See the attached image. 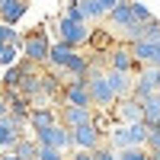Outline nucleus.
Here are the masks:
<instances>
[{
    "mask_svg": "<svg viewBox=\"0 0 160 160\" xmlns=\"http://www.w3.org/2000/svg\"><path fill=\"white\" fill-rule=\"evenodd\" d=\"M144 138H148V125L144 122H131V125H112L106 141H109L112 151L122 148H144Z\"/></svg>",
    "mask_w": 160,
    "mask_h": 160,
    "instance_id": "nucleus-1",
    "label": "nucleus"
},
{
    "mask_svg": "<svg viewBox=\"0 0 160 160\" xmlns=\"http://www.w3.org/2000/svg\"><path fill=\"white\" fill-rule=\"evenodd\" d=\"M106 80H109V87H112V93H115V99L131 96V83H135V74H125V71H109V68H106Z\"/></svg>",
    "mask_w": 160,
    "mask_h": 160,
    "instance_id": "nucleus-16",
    "label": "nucleus"
},
{
    "mask_svg": "<svg viewBox=\"0 0 160 160\" xmlns=\"http://www.w3.org/2000/svg\"><path fill=\"white\" fill-rule=\"evenodd\" d=\"M87 90H90L93 109H106V112H109L115 106V93L109 87V80H106V71H90L87 74Z\"/></svg>",
    "mask_w": 160,
    "mask_h": 160,
    "instance_id": "nucleus-2",
    "label": "nucleus"
},
{
    "mask_svg": "<svg viewBox=\"0 0 160 160\" xmlns=\"http://www.w3.org/2000/svg\"><path fill=\"white\" fill-rule=\"evenodd\" d=\"M141 122L148 125V128L160 122V99L157 96H148V99L141 102Z\"/></svg>",
    "mask_w": 160,
    "mask_h": 160,
    "instance_id": "nucleus-20",
    "label": "nucleus"
},
{
    "mask_svg": "<svg viewBox=\"0 0 160 160\" xmlns=\"http://www.w3.org/2000/svg\"><path fill=\"white\" fill-rule=\"evenodd\" d=\"M118 3H128V0H118Z\"/></svg>",
    "mask_w": 160,
    "mask_h": 160,
    "instance_id": "nucleus-35",
    "label": "nucleus"
},
{
    "mask_svg": "<svg viewBox=\"0 0 160 160\" xmlns=\"http://www.w3.org/2000/svg\"><path fill=\"white\" fill-rule=\"evenodd\" d=\"M48 45H51V38H48L45 26H42V29L29 32V35H26L22 42H19V55H22L26 61L38 64V68H45V61H48Z\"/></svg>",
    "mask_w": 160,
    "mask_h": 160,
    "instance_id": "nucleus-3",
    "label": "nucleus"
},
{
    "mask_svg": "<svg viewBox=\"0 0 160 160\" xmlns=\"http://www.w3.org/2000/svg\"><path fill=\"white\" fill-rule=\"evenodd\" d=\"M58 42H68L71 48H80V45H87L90 42V22H74V19H58Z\"/></svg>",
    "mask_w": 160,
    "mask_h": 160,
    "instance_id": "nucleus-6",
    "label": "nucleus"
},
{
    "mask_svg": "<svg viewBox=\"0 0 160 160\" xmlns=\"http://www.w3.org/2000/svg\"><path fill=\"white\" fill-rule=\"evenodd\" d=\"M157 99H160V90H157Z\"/></svg>",
    "mask_w": 160,
    "mask_h": 160,
    "instance_id": "nucleus-36",
    "label": "nucleus"
},
{
    "mask_svg": "<svg viewBox=\"0 0 160 160\" xmlns=\"http://www.w3.org/2000/svg\"><path fill=\"white\" fill-rule=\"evenodd\" d=\"M106 68L109 71H125V74H135L141 64L135 61V55H131V48L125 42H115L109 51H106Z\"/></svg>",
    "mask_w": 160,
    "mask_h": 160,
    "instance_id": "nucleus-7",
    "label": "nucleus"
},
{
    "mask_svg": "<svg viewBox=\"0 0 160 160\" xmlns=\"http://www.w3.org/2000/svg\"><path fill=\"white\" fill-rule=\"evenodd\" d=\"M115 160H151V157H148L144 148H122L115 154Z\"/></svg>",
    "mask_w": 160,
    "mask_h": 160,
    "instance_id": "nucleus-24",
    "label": "nucleus"
},
{
    "mask_svg": "<svg viewBox=\"0 0 160 160\" xmlns=\"http://www.w3.org/2000/svg\"><path fill=\"white\" fill-rule=\"evenodd\" d=\"M61 16H64V19H74V22H87V19H83V10H80V3H68Z\"/></svg>",
    "mask_w": 160,
    "mask_h": 160,
    "instance_id": "nucleus-27",
    "label": "nucleus"
},
{
    "mask_svg": "<svg viewBox=\"0 0 160 160\" xmlns=\"http://www.w3.org/2000/svg\"><path fill=\"white\" fill-rule=\"evenodd\" d=\"M112 118L118 125H131V122H141V102L138 99H131V96H125V99H115V106H112Z\"/></svg>",
    "mask_w": 160,
    "mask_h": 160,
    "instance_id": "nucleus-12",
    "label": "nucleus"
},
{
    "mask_svg": "<svg viewBox=\"0 0 160 160\" xmlns=\"http://www.w3.org/2000/svg\"><path fill=\"white\" fill-rule=\"evenodd\" d=\"M58 122L64 128L87 125V122H93V106H61L58 109Z\"/></svg>",
    "mask_w": 160,
    "mask_h": 160,
    "instance_id": "nucleus-11",
    "label": "nucleus"
},
{
    "mask_svg": "<svg viewBox=\"0 0 160 160\" xmlns=\"http://www.w3.org/2000/svg\"><path fill=\"white\" fill-rule=\"evenodd\" d=\"M148 157L151 160H160V151H148Z\"/></svg>",
    "mask_w": 160,
    "mask_h": 160,
    "instance_id": "nucleus-34",
    "label": "nucleus"
},
{
    "mask_svg": "<svg viewBox=\"0 0 160 160\" xmlns=\"http://www.w3.org/2000/svg\"><path fill=\"white\" fill-rule=\"evenodd\" d=\"M96 3H99V10H102V19H106V13L118 7V0H96Z\"/></svg>",
    "mask_w": 160,
    "mask_h": 160,
    "instance_id": "nucleus-30",
    "label": "nucleus"
},
{
    "mask_svg": "<svg viewBox=\"0 0 160 160\" xmlns=\"http://www.w3.org/2000/svg\"><path fill=\"white\" fill-rule=\"evenodd\" d=\"M61 106H93L90 102V90H87V77L83 80H68V83H64Z\"/></svg>",
    "mask_w": 160,
    "mask_h": 160,
    "instance_id": "nucleus-10",
    "label": "nucleus"
},
{
    "mask_svg": "<svg viewBox=\"0 0 160 160\" xmlns=\"http://www.w3.org/2000/svg\"><path fill=\"white\" fill-rule=\"evenodd\" d=\"M144 151H160V128H148V138H144Z\"/></svg>",
    "mask_w": 160,
    "mask_h": 160,
    "instance_id": "nucleus-28",
    "label": "nucleus"
},
{
    "mask_svg": "<svg viewBox=\"0 0 160 160\" xmlns=\"http://www.w3.org/2000/svg\"><path fill=\"white\" fill-rule=\"evenodd\" d=\"M74 55H77V48H71L68 42H51V45H48V61H45V68H64Z\"/></svg>",
    "mask_w": 160,
    "mask_h": 160,
    "instance_id": "nucleus-18",
    "label": "nucleus"
},
{
    "mask_svg": "<svg viewBox=\"0 0 160 160\" xmlns=\"http://www.w3.org/2000/svg\"><path fill=\"white\" fill-rule=\"evenodd\" d=\"M35 160H64V151H58V148H42V144H38Z\"/></svg>",
    "mask_w": 160,
    "mask_h": 160,
    "instance_id": "nucleus-25",
    "label": "nucleus"
},
{
    "mask_svg": "<svg viewBox=\"0 0 160 160\" xmlns=\"http://www.w3.org/2000/svg\"><path fill=\"white\" fill-rule=\"evenodd\" d=\"M32 138H35V144H42V148H58V151H71V131L64 128L61 122L48 125V128H42V131H32Z\"/></svg>",
    "mask_w": 160,
    "mask_h": 160,
    "instance_id": "nucleus-8",
    "label": "nucleus"
},
{
    "mask_svg": "<svg viewBox=\"0 0 160 160\" xmlns=\"http://www.w3.org/2000/svg\"><path fill=\"white\" fill-rule=\"evenodd\" d=\"M26 128H29V125H26V118H19V115H3V118H0V151H10L13 148V144H16L22 135H26Z\"/></svg>",
    "mask_w": 160,
    "mask_h": 160,
    "instance_id": "nucleus-9",
    "label": "nucleus"
},
{
    "mask_svg": "<svg viewBox=\"0 0 160 160\" xmlns=\"http://www.w3.org/2000/svg\"><path fill=\"white\" fill-rule=\"evenodd\" d=\"M87 45L93 48V55H106V51H109L115 42H112V32H109V29H93Z\"/></svg>",
    "mask_w": 160,
    "mask_h": 160,
    "instance_id": "nucleus-19",
    "label": "nucleus"
},
{
    "mask_svg": "<svg viewBox=\"0 0 160 160\" xmlns=\"http://www.w3.org/2000/svg\"><path fill=\"white\" fill-rule=\"evenodd\" d=\"M128 48H131V55H135V61L141 68L144 64L148 68H160V42H144L141 38V42H131Z\"/></svg>",
    "mask_w": 160,
    "mask_h": 160,
    "instance_id": "nucleus-13",
    "label": "nucleus"
},
{
    "mask_svg": "<svg viewBox=\"0 0 160 160\" xmlns=\"http://www.w3.org/2000/svg\"><path fill=\"white\" fill-rule=\"evenodd\" d=\"M68 131H71V151H99L102 144H106V135L93 122L77 125V128H68Z\"/></svg>",
    "mask_w": 160,
    "mask_h": 160,
    "instance_id": "nucleus-5",
    "label": "nucleus"
},
{
    "mask_svg": "<svg viewBox=\"0 0 160 160\" xmlns=\"http://www.w3.org/2000/svg\"><path fill=\"white\" fill-rule=\"evenodd\" d=\"M71 160H96V154H93V151H74Z\"/></svg>",
    "mask_w": 160,
    "mask_h": 160,
    "instance_id": "nucleus-31",
    "label": "nucleus"
},
{
    "mask_svg": "<svg viewBox=\"0 0 160 160\" xmlns=\"http://www.w3.org/2000/svg\"><path fill=\"white\" fill-rule=\"evenodd\" d=\"M19 42H22V35L13 29V26L0 22V45H19Z\"/></svg>",
    "mask_w": 160,
    "mask_h": 160,
    "instance_id": "nucleus-23",
    "label": "nucleus"
},
{
    "mask_svg": "<svg viewBox=\"0 0 160 160\" xmlns=\"http://www.w3.org/2000/svg\"><path fill=\"white\" fill-rule=\"evenodd\" d=\"M10 112V102H7V96H3V90H0V118H3Z\"/></svg>",
    "mask_w": 160,
    "mask_h": 160,
    "instance_id": "nucleus-32",
    "label": "nucleus"
},
{
    "mask_svg": "<svg viewBox=\"0 0 160 160\" xmlns=\"http://www.w3.org/2000/svg\"><path fill=\"white\" fill-rule=\"evenodd\" d=\"M93 154H96V160H115V151H112V148H106V144H102L99 151H93Z\"/></svg>",
    "mask_w": 160,
    "mask_h": 160,
    "instance_id": "nucleus-29",
    "label": "nucleus"
},
{
    "mask_svg": "<svg viewBox=\"0 0 160 160\" xmlns=\"http://www.w3.org/2000/svg\"><path fill=\"white\" fill-rule=\"evenodd\" d=\"M131 13H135V22H151L154 19V13L144 7V3H135V0H131Z\"/></svg>",
    "mask_w": 160,
    "mask_h": 160,
    "instance_id": "nucleus-26",
    "label": "nucleus"
},
{
    "mask_svg": "<svg viewBox=\"0 0 160 160\" xmlns=\"http://www.w3.org/2000/svg\"><path fill=\"white\" fill-rule=\"evenodd\" d=\"M106 22H109V32H125L128 26H135V13H131V0L128 3H118L115 10H109L106 13Z\"/></svg>",
    "mask_w": 160,
    "mask_h": 160,
    "instance_id": "nucleus-14",
    "label": "nucleus"
},
{
    "mask_svg": "<svg viewBox=\"0 0 160 160\" xmlns=\"http://www.w3.org/2000/svg\"><path fill=\"white\" fill-rule=\"evenodd\" d=\"M26 3H29V0H26Z\"/></svg>",
    "mask_w": 160,
    "mask_h": 160,
    "instance_id": "nucleus-37",
    "label": "nucleus"
},
{
    "mask_svg": "<svg viewBox=\"0 0 160 160\" xmlns=\"http://www.w3.org/2000/svg\"><path fill=\"white\" fill-rule=\"evenodd\" d=\"M26 10H29L26 0H0V22L16 26V22L26 16Z\"/></svg>",
    "mask_w": 160,
    "mask_h": 160,
    "instance_id": "nucleus-17",
    "label": "nucleus"
},
{
    "mask_svg": "<svg viewBox=\"0 0 160 160\" xmlns=\"http://www.w3.org/2000/svg\"><path fill=\"white\" fill-rule=\"evenodd\" d=\"M58 122V109L55 106H35V109L26 115V125H29V131H42L48 125Z\"/></svg>",
    "mask_w": 160,
    "mask_h": 160,
    "instance_id": "nucleus-15",
    "label": "nucleus"
},
{
    "mask_svg": "<svg viewBox=\"0 0 160 160\" xmlns=\"http://www.w3.org/2000/svg\"><path fill=\"white\" fill-rule=\"evenodd\" d=\"M0 71H3V68H0Z\"/></svg>",
    "mask_w": 160,
    "mask_h": 160,
    "instance_id": "nucleus-38",
    "label": "nucleus"
},
{
    "mask_svg": "<svg viewBox=\"0 0 160 160\" xmlns=\"http://www.w3.org/2000/svg\"><path fill=\"white\" fill-rule=\"evenodd\" d=\"M22 55H19V45H0V68H10L16 64Z\"/></svg>",
    "mask_w": 160,
    "mask_h": 160,
    "instance_id": "nucleus-22",
    "label": "nucleus"
},
{
    "mask_svg": "<svg viewBox=\"0 0 160 160\" xmlns=\"http://www.w3.org/2000/svg\"><path fill=\"white\" fill-rule=\"evenodd\" d=\"M0 160H19V157L13 154V151H0Z\"/></svg>",
    "mask_w": 160,
    "mask_h": 160,
    "instance_id": "nucleus-33",
    "label": "nucleus"
},
{
    "mask_svg": "<svg viewBox=\"0 0 160 160\" xmlns=\"http://www.w3.org/2000/svg\"><path fill=\"white\" fill-rule=\"evenodd\" d=\"M13 154H16L19 160H35V151H38V144H35V138H29V135H22L16 144L10 148Z\"/></svg>",
    "mask_w": 160,
    "mask_h": 160,
    "instance_id": "nucleus-21",
    "label": "nucleus"
},
{
    "mask_svg": "<svg viewBox=\"0 0 160 160\" xmlns=\"http://www.w3.org/2000/svg\"><path fill=\"white\" fill-rule=\"evenodd\" d=\"M157 90H160V68H138L135 71V83H131V99H138L144 102L148 96H157Z\"/></svg>",
    "mask_w": 160,
    "mask_h": 160,
    "instance_id": "nucleus-4",
    "label": "nucleus"
}]
</instances>
